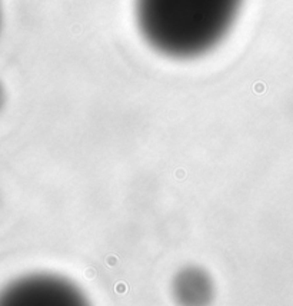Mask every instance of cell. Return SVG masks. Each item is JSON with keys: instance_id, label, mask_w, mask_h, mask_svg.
Here are the masks:
<instances>
[{"instance_id": "1", "label": "cell", "mask_w": 293, "mask_h": 306, "mask_svg": "<svg viewBox=\"0 0 293 306\" xmlns=\"http://www.w3.org/2000/svg\"><path fill=\"white\" fill-rule=\"evenodd\" d=\"M242 0H136L137 23L155 49L195 57L226 36Z\"/></svg>"}, {"instance_id": "2", "label": "cell", "mask_w": 293, "mask_h": 306, "mask_svg": "<svg viewBox=\"0 0 293 306\" xmlns=\"http://www.w3.org/2000/svg\"><path fill=\"white\" fill-rule=\"evenodd\" d=\"M82 300L70 282L47 275L20 278L0 293V303L4 305H77Z\"/></svg>"}, {"instance_id": "3", "label": "cell", "mask_w": 293, "mask_h": 306, "mask_svg": "<svg viewBox=\"0 0 293 306\" xmlns=\"http://www.w3.org/2000/svg\"><path fill=\"white\" fill-rule=\"evenodd\" d=\"M210 291L207 279L203 273L197 271H186L177 278L176 292L179 293V299L189 303L203 302L207 299V292Z\"/></svg>"}, {"instance_id": "4", "label": "cell", "mask_w": 293, "mask_h": 306, "mask_svg": "<svg viewBox=\"0 0 293 306\" xmlns=\"http://www.w3.org/2000/svg\"><path fill=\"white\" fill-rule=\"evenodd\" d=\"M2 102H3V90H2V86H0V106H2Z\"/></svg>"}]
</instances>
